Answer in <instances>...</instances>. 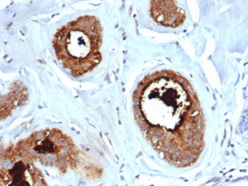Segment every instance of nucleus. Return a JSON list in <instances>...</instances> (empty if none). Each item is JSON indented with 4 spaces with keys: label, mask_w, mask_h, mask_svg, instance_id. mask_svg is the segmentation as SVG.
Instances as JSON below:
<instances>
[{
    "label": "nucleus",
    "mask_w": 248,
    "mask_h": 186,
    "mask_svg": "<svg viewBox=\"0 0 248 186\" xmlns=\"http://www.w3.org/2000/svg\"><path fill=\"white\" fill-rule=\"evenodd\" d=\"M41 171L33 163L26 160H17L12 167L1 168L0 186H45Z\"/></svg>",
    "instance_id": "obj_4"
},
{
    "label": "nucleus",
    "mask_w": 248,
    "mask_h": 186,
    "mask_svg": "<svg viewBox=\"0 0 248 186\" xmlns=\"http://www.w3.org/2000/svg\"><path fill=\"white\" fill-rule=\"evenodd\" d=\"M133 99L136 123L160 157L176 167L194 165L204 148L205 121L188 80L157 71L140 82Z\"/></svg>",
    "instance_id": "obj_1"
},
{
    "label": "nucleus",
    "mask_w": 248,
    "mask_h": 186,
    "mask_svg": "<svg viewBox=\"0 0 248 186\" xmlns=\"http://www.w3.org/2000/svg\"><path fill=\"white\" fill-rule=\"evenodd\" d=\"M151 17L164 27H180L185 21V12L174 1H153L150 6Z\"/></svg>",
    "instance_id": "obj_5"
},
{
    "label": "nucleus",
    "mask_w": 248,
    "mask_h": 186,
    "mask_svg": "<svg viewBox=\"0 0 248 186\" xmlns=\"http://www.w3.org/2000/svg\"><path fill=\"white\" fill-rule=\"evenodd\" d=\"M102 43V24L90 15L67 23L53 39L56 57L74 77H82L99 65Z\"/></svg>",
    "instance_id": "obj_2"
},
{
    "label": "nucleus",
    "mask_w": 248,
    "mask_h": 186,
    "mask_svg": "<svg viewBox=\"0 0 248 186\" xmlns=\"http://www.w3.org/2000/svg\"><path fill=\"white\" fill-rule=\"evenodd\" d=\"M73 143L68 137L57 129L49 132H36L21 141L12 150L14 158L31 161L34 157L41 160L42 157L51 158L52 161H62L64 164L73 157Z\"/></svg>",
    "instance_id": "obj_3"
}]
</instances>
